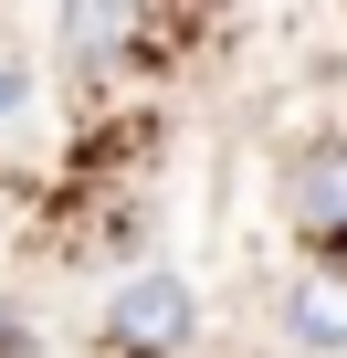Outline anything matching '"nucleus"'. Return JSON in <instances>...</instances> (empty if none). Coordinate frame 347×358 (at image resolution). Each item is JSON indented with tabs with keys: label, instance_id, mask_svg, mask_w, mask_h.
Here are the masks:
<instances>
[{
	"label": "nucleus",
	"instance_id": "obj_3",
	"mask_svg": "<svg viewBox=\"0 0 347 358\" xmlns=\"http://www.w3.org/2000/svg\"><path fill=\"white\" fill-rule=\"evenodd\" d=\"M274 348L284 358H347V264H284L274 285Z\"/></svg>",
	"mask_w": 347,
	"mask_h": 358
},
{
	"label": "nucleus",
	"instance_id": "obj_4",
	"mask_svg": "<svg viewBox=\"0 0 347 358\" xmlns=\"http://www.w3.org/2000/svg\"><path fill=\"white\" fill-rule=\"evenodd\" d=\"M158 32H168L158 11H64V22H53V43H64V74H84V85L126 74V53H137V43H158Z\"/></svg>",
	"mask_w": 347,
	"mask_h": 358
},
{
	"label": "nucleus",
	"instance_id": "obj_1",
	"mask_svg": "<svg viewBox=\"0 0 347 358\" xmlns=\"http://www.w3.org/2000/svg\"><path fill=\"white\" fill-rule=\"evenodd\" d=\"M200 348V285L168 274V264H137L126 285H105L95 306V358H190Z\"/></svg>",
	"mask_w": 347,
	"mask_h": 358
},
{
	"label": "nucleus",
	"instance_id": "obj_5",
	"mask_svg": "<svg viewBox=\"0 0 347 358\" xmlns=\"http://www.w3.org/2000/svg\"><path fill=\"white\" fill-rule=\"evenodd\" d=\"M0 358H32V306L0 295Z\"/></svg>",
	"mask_w": 347,
	"mask_h": 358
},
{
	"label": "nucleus",
	"instance_id": "obj_2",
	"mask_svg": "<svg viewBox=\"0 0 347 358\" xmlns=\"http://www.w3.org/2000/svg\"><path fill=\"white\" fill-rule=\"evenodd\" d=\"M274 211L305 264H347V137H305L274 169Z\"/></svg>",
	"mask_w": 347,
	"mask_h": 358
}]
</instances>
